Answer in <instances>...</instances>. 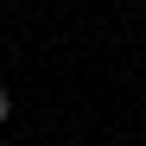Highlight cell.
<instances>
[{
	"instance_id": "obj_1",
	"label": "cell",
	"mask_w": 146,
	"mask_h": 146,
	"mask_svg": "<svg viewBox=\"0 0 146 146\" xmlns=\"http://www.w3.org/2000/svg\"><path fill=\"white\" fill-rule=\"evenodd\" d=\"M7 114H13V89L0 83V121H7Z\"/></svg>"
}]
</instances>
